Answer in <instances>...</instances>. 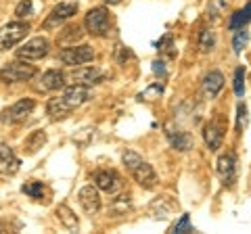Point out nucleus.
Segmentation results:
<instances>
[{
  "label": "nucleus",
  "mask_w": 251,
  "mask_h": 234,
  "mask_svg": "<svg viewBox=\"0 0 251 234\" xmlns=\"http://www.w3.org/2000/svg\"><path fill=\"white\" fill-rule=\"evenodd\" d=\"M90 88L88 86H77V84H72L69 88L63 90L61 96H54L46 103V113L50 115V119H63L67 117L74 109L82 107L86 100H90Z\"/></svg>",
  "instance_id": "1"
},
{
  "label": "nucleus",
  "mask_w": 251,
  "mask_h": 234,
  "mask_svg": "<svg viewBox=\"0 0 251 234\" xmlns=\"http://www.w3.org/2000/svg\"><path fill=\"white\" fill-rule=\"evenodd\" d=\"M122 161H124L126 169L130 171V176L134 178V180L140 186H143V188H155V184H157L155 169H153V165H149V163L143 157H140L138 153H134V151H124Z\"/></svg>",
  "instance_id": "2"
},
{
  "label": "nucleus",
  "mask_w": 251,
  "mask_h": 234,
  "mask_svg": "<svg viewBox=\"0 0 251 234\" xmlns=\"http://www.w3.org/2000/svg\"><path fill=\"white\" fill-rule=\"evenodd\" d=\"M36 75V67L25 63L23 59L13 61V63L4 65L0 69V82L4 84H19V82H27Z\"/></svg>",
  "instance_id": "3"
},
{
  "label": "nucleus",
  "mask_w": 251,
  "mask_h": 234,
  "mask_svg": "<svg viewBox=\"0 0 251 234\" xmlns=\"http://www.w3.org/2000/svg\"><path fill=\"white\" fill-rule=\"evenodd\" d=\"M29 32V23L27 21H11L0 29V48L2 50H9L13 48L15 44H19L23 38L27 36Z\"/></svg>",
  "instance_id": "4"
},
{
  "label": "nucleus",
  "mask_w": 251,
  "mask_h": 234,
  "mask_svg": "<svg viewBox=\"0 0 251 234\" xmlns=\"http://www.w3.org/2000/svg\"><path fill=\"white\" fill-rule=\"evenodd\" d=\"M84 25L88 29V34L92 36H105L111 27V17H109V11L105 6H97V9H90L84 17Z\"/></svg>",
  "instance_id": "5"
},
{
  "label": "nucleus",
  "mask_w": 251,
  "mask_h": 234,
  "mask_svg": "<svg viewBox=\"0 0 251 234\" xmlns=\"http://www.w3.org/2000/svg\"><path fill=\"white\" fill-rule=\"evenodd\" d=\"M59 59L69 67L86 65V63H90V61L94 59V50H92V46H88V44H80V46L72 44V46H67V48H63L59 52Z\"/></svg>",
  "instance_id": "6"
},
{
  "label": "nucleus",
  "mask_w": 251,
  "mask_h": 234,
  "mask_svg": "<svg viewBox=\"0 0 251 234\" xmlns=\"http://www.w3.org/2000/svg\"><path fill=\"white\" fill-rule=\"evenodd\" d=\"M224 132H226V121L222 115H216L211 119L205 130H203V138H205V144L209 151H218L222 149V142H224Z\"/></svg>",
  "instance_id": "7"
},
{
  "label": "nucleus",
  "mask_w": 251,
  "mask_h": 234,
  "mask_svg": "<svg viewBox=\"0 0 251 234\" xmlns=\"http://www.w3.org/2000/svg\"><path fill=\"white\" fill-rule=\"evenodd\" d=\"M49 50H50V42L46 40V38L38 36V38H31L29 42H25L21 48H17V57L23 61H38V59L46 57Z\"/></svg>",
  "instance_id": "8"
},
{
  "label": "nucleus",
  "mask_w": 251,
  "mask_h": 234,
  "mask_svg": "<svg viewBox=\"0 0 251 234\" xmlns=\"http://www.w3.org/2000/svg\"><path fill=\"white\" fill-rule=\"evenodd\" d=\"M77 13V2H59L54 9L50 11V15L44 19V29H52L63 25L65 21H69Z\"/></svg>",
  "instance_id": "9"
},
{
  "label": "nucleus",
  "mask_w": 251,
  "mask_h": 234,
  "mask_svg": "<svg viewBox=\"0 0 251 234\" xmlns=\"http://www.w3.org/2000/svg\"><path fill=\"white\" fill-rule=\"evenodd\" d=\"M34 109H36V100L34 98H21L11 109H6V111L2 113V121L23 123L31 113H34Z\"/></svg>",
  "instance_id": "10"
},
{
  "label": "nucleus",
  "mask_w": 251,
  "mask_h": 234,
  "mask_svg": "<svg viewBox=\"0 0 251 234\" xmlns=\"http://www.w3.org/2000/svg\"><path fill=\"white\" fill-rule=\"evenodd\" d=\"M65 80L77 86H92L103 80V71L99 67H75L65 75Z\"/></svg>",
  "instance_id": "11"
},
{
  "label": "nucleus",
  "mask_w": 251,
  "mask_h": 234,
  "mask_svg": "<svg viewBox=\"0 0 251 234\" xmlns=\"http://www.w3.org/2000/svg\"><path fill=\"white\" fill-rule=\"evenodd\" d=\"M218 176L224 182V186H232L237 180V155L232 151H226L224 155H220L218 159Z\"/></svg>",
  "instance_id": "12"
},
{
  "label": "nucleus",
  "mask_w": 251,
  "mask_h": 234,
  "mask_svg": "<svg viewBox=\"0 0 251 234\" xmlns=\"http://www.w3.org/2000/svg\"><path fill=\"white\" fill-rule=\"evenodd\" d=\"M94 184L99 186V190L113 194L122 188V178L115 169H99L97 174H94Z\"/></svg>",
  "instance_id": "13"
},
{
  "label": "nucleus",
  "mask_w": 251,
  "mask_h": 234,
  "mask_svg": "<svg viewBox=\"0 0 251 234\" xmlns=\"http://www.w3.org/2000/svg\"><path fill=\"white\" fill-rule=\"evenodd\" d=\"M77 201H80V205L86 213H97L100 209V194H99V186L97 184H88L84 186V188L77 192Z\"/></svg>",
  "instance_id": "14"
},
{
  "label": "nucleus",
  "mask_w": 251,
  "mask_h": 234,
  "mask_svg": "<svg viewBox=\"0 0 251 234\" xmlns=\"http://www.w3.org/2000/svg\"><path fill=\"white\" fill-rule=\"evenodd\" d=\"M19 171V159L13 153L9 144L0 142V174L2 176H15Z\"/></svg>",
  "instance_id": "15"
},
{
  "label": "nucleus",
  "mask_w": 251,
  "mask_h": 234,
  "mask_svg": "<svg viewBox=\"0 0 251 234\" xmlns=\"http://www.w3.org/2000/svg\"><path fill=\"white\" fill-rule=\"evenodd\" d=\"M166 134H168V140L170 144L174 146V151H180V153H186L193 149V136L188 134L184 130H174V126H166Z\"/></svg>",
  "instance_id": "16"
},
{
  "label": "nucleus",
  "mask_w": 251,
  "mask_h": 234,
  "mask_svg": "<svg viewBox=\"0 0 251 234\" xmlns=\"http://www.w3.org/2000/svg\"><path fill=\"white\" fill-rule=\"evenodd\" d=\"M63 86H65V73L57 71V69H49L46 73H42L40 84H38V90L54 92V90H61Z\"/></svg>",
  "instance_id": "17"
},
{
  "label": "nucleus",
  "mask_w": 251,
  "mask_h": 234,
  "mask_svg": "<svg viewBox=\"0 0 251 234\" xmlns=\"http://www.w3.org/2000/svg\"><path fill=\"white\" fill-rule=\"evenodd\" d=\"M222 88H224V75L220 71H216V69L203 77V94L207 98H216Z\"/></svg>",
  "instance_id": "18"
},
{
  "label": "nucleus",
  "mask_w": 251,
  "mask_h": 234,
  "mask_svg": "<svg viewBox=\"0 0 251 234\" xmlns=\"http://www.w3.org/2000/svg\"><path fill=\"white\" fill-rule=\"evenodd\" d=\"M46 142V132L44 130H34L31 134L23 140V153L25 155H36Z\"/></svg>",
  "instance_id": "19"
},
{
  "label": "nucleus",
  "mask_w": 251,
  "mask_h": 234,
  "mask_svg": "<svg viewBox=\"0 0 251 234\" xmlns=\"http://www.w3.org/2000/svg\"><path fill=\"white\" fill-rule=\"evenodd\" d=\"M54 215H57V220L63 224V228H67V230H77L80 228L75 213L67 205H59L57 209H54Z\"/></svg>",
  "instance_id": "20"
},
{
  "label": "nucleus",
  "mask_w": 251,
  "mask_h": 234,
  "mask_svg": "<svg viewBox=\"0 0 251 234\" xmlns=\"http://www.w3.org/2000/svg\"><path fill=\"white\" fill-rule=\"evenodd\" d=\"M251 21V0L249 2L243 6L241 11H237L230 17V21H228V29H232V32H237V29H243L247 25V23Z\"/></svg>",
  "instance_id": "21"
},
{
  "label": "nucleus",
  "mask_w": 251,
  "mask_h": 234,
  "mask_svg": "<svg viewBox=\"0 0 251 234\" xmlns=\"http://www.w3.org/2000/svg\"><path fill=\"white\" fill-rule=\"evenodd\" d=\"M82 38V29L80 25H67L63 32H59V38H57V42L59 44H67V46H72L74 42H77Z\"/></svg>",
  "instance_id": "22"
},
{
  "label": "nucleus",
  "mask_w": 251,
  "mask_h": 234,
  "mask_svg": "<svg viewBox=\"0 0 251 234\" xmlns=\"http://www.w3.org/2000/svg\"><path fill=\"white\" fill-rule=\"evenodd\" d=\"M21 190L27 194V197L31 199H36V201H42L44 199V194H46V186L42 182H36V180H29L21 186Z\"/></svg>",
  "instance_id": "23"
},
{
  "label": "nucleus",
  "mask_w": 251,
  "mask_h": 234,
  "mask_svg": "<svg viewBox=\"0 0 251 234\" xmlns=\"http://www.w3.org/2000/svg\"><path fill=\"white\" fill-rule=\"evenodd\" d=\"M130 207H132V197H130L128 192H126V194H120V197H115L113 203H111V211H113L115 215L126 213Z\"/></svg>",
  "instance_id": "24"
},
{
  "label": "nucleus",
  "mask_w": 251,
  "mask_h": 234,
  "mask_svg": "<svg viewBox=\"0 0 251 234\" xmlns=\"http://www.w3.org/2000/svg\"><path fill=\"white\" fill-rule=\"evenodd\" d=\"M214 46H216L214 32H211V29H201V32H199V48H201V52L214 50Z\"/></svg>",
  "instance_id": "25"
},
{
  "label": "nucleus",
  "mask_w": 251,
  "mask_h": 234,
  "mask_svg": "<svg viewBox=\"0 0 251 234\" xmlns=\"http://www.w3.org/2000/svg\"><path fill=\"white\" fill-rule=\"evenodd\" d=\"M247 42H249V32L245 27L243 29H237V34H234V40H232V48H234V52H241L243 48L247 46Z\"/></svg>",
  "instance_id": "26"
},
{
  "label": "nucleus",
  "mask_w": 251,
  "mask_h": 234,
  "mask_svg": "<svg viewBox=\"0 0 251 234\" xmlns=\"http://www.w3.org/2000/svg\"><path fill=\"white\" fill-rule=\"evenodd\" d=\"M234 94L237 96H243L245 94V67H237L234 71Z\"/></svg>",
  "instance_id": "27"
},
{
  "label": "nucleus",
  "mask_w": 251,
  "mask_h": 234,
  "mask_svg": "<svg viewBox=\"0 0 251 234\" xmlns=\"http://www.w3.org/2000/svg\"><path fill=\"white\" fill-rule=\"evenodd\" d=\"M172 232H176V234H182V232H195L193 228V224H191V217H188L186 213L184 215H180V220L172 226Z\"/></svg>",
  "instance_id": "28"
},
{
  "label": "nucleus",
  "mask_w": 251,
  "mask_h": 234,
  "mask_svg": "<svg viewBox=\"0 0 251 234\" xmlns=\"http://www.w3.org/2000/svg\"><path fill=\"white\" fill-rule=\"evenodd\" d=\"M172 48H174V38H172V34H166L159 42H157V50L166 52V54H170V57H174L176 50H172Z\"/></svg>",
  "instance_id": "29"
},
{
  "label": "nucleus",
  "mask_w": 251,
  "mask_h": 234,
  "mask_svg": "<svg viewBox=\"0 0 251 234\" xmlns=\"http://www.w3.org/2000/svg\"><path fill=\"white\" fill-rule=\"evenodd\" d=\"M31 9H34L31 0H21V2L15 6V15H17V19H25L31 15Z\"/></svg>",
  "instance_id": "30"
},
{
  "label": "nucleus",
  "mask_w": 251,
  "mask_h": 234,
  "mask_svg": "<svg viewBox=\"0 0 251 234\" xmlns=\"http://www.w3.org/2000/svg\"><path fill=\"white\" fill-rule=\"evenodd\" d=\"M237 130L239 132H243L245 130V126H247V107L243 105V103H239V107H237Z\"/></svg>",
  "instance_id": "31"
},
{
  "label": "nucleus",
  "mask_w": 251,
  "mask_h": 234,
  "mask_svg": "<svg viewBox=\"0 0 251 234\" xmlns=\"http://www.w3.org/2000/svg\"><path fill=\"white\" fill-rule=\"evenodd\" d=\"M115 57H117V61H120V63H124L126 59H132V52L126 48V46H117V50H115Z\"/></svg>",
  "instance_id": "32"
},
{
  "label": "nucleus",
  "mask_w": 251,
  "mask_h": 234,
  "mask_svg": "<svg viewBox=\"0 0 251 234\" xmlns=\"http://www.w3.org/2000/svg\"><path fill=\"white\" fill-rule=\"evenodd\" d=\"M153 71H155V73L166 75V69H163V63H161V61H155V63H153Z\"/></svg>",
  "instance_id": "33"
},
{
  "label": "nucleus",
  "mask_w": 251,
  "mask_h": 234,
  "mask_svg": "<svg viewBox=\"0 0 251 234\" xmlns=\"http://www.w3.org/2000/svg\"><path fill=\"white\" fill-rule=\"evenodd\" d=\"M105 2H107V4H120L122 0H105Z\"/></svg>",
  "instance_id": "34"
}]
</instances>
